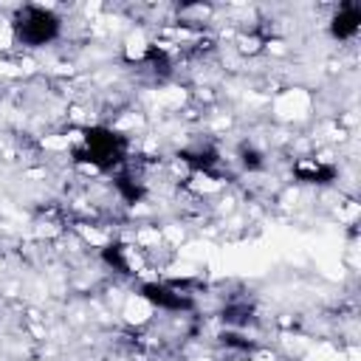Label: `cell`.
<instances>
[{"label": "cell", "instance_id": "obj_1", "mask_svg": "<svg viewBox=\"0 0 361 361\" xmlns=\"http://www.w3.org/2000/svg\"><path fill=\"white\" fill-rule=\"evenodd\" d=\"M8 31L14 45L25 51L48 48L65 34V17L51 6H17L8 17Z\"/></svg>", "mask_w": 361, "mask_h": 361}, {"label": "cell", "instance_id": "obj_2", "mask_svg": "<svg viewBox=\"0 0 361 361\" xmlns=\"http://www.w3.org/2000/svg\"><path fill=\"white\" fill-rule=\"evenodd\" d=\"M327 28H330V37L336 42H353L358 37V28H361V6L358 3L336 6L330 20H327Z\"/></svg>", "mask_w": 361, "mask_h": 361}]
</instances>
